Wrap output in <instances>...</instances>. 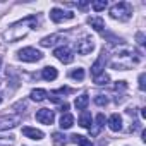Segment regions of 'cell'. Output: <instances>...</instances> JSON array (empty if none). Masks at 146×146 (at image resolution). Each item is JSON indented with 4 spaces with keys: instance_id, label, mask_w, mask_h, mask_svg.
<instances>
[{
    "instance_id": "cell-22",
    "label": "cell",
    "mask_w": 146,
    "mask_h": 146,
    "mask_svg": "<svg viewBox=\"0 0 146 146\" xmlns=\"http://www.w3.org/2000/svg\"><path fill=\"white\" fill-rule=\"evenodd\" d=\"M91 7H93V11H96V12L105 11V9H107V0H96V2L91 4Z\"/></svg>"
},
{
    "instance_id": "cell-9",
    "label": "cell",
    "mask_w": 146,
    "mask_h": 146,
    "mask_svg": "<svg viewBox=\"0 0 146 146\" xmlns=\"http://www.w3.org/2000/svg\"><path fill=\"white\" fill-rule=\"evenodd\" d=\"M108 127L113 131V132H119L122 129V117L119 113H112L108 117Z\"/></svg>"
},
{
    "instance_id": "cell-5",
    "label": "cell",
    "mask_w": 146,
    "mask_h": 146,
    "mask_svg": "<svg viewBox=\"0 0 146 146\" xmlns=\"http://www.w3.org/2000/svg\"><path fill=\"white\" fill-rule=\"evenodd\" d=\"M36 120L41 122V124L50 125V124H53V120H55V112L50 110V108H40V110L36 112Z\"/></svg>"
},
{
    "instance_id": "cell-19",
    "label": "cell",
    "mask_w": 146,
    "mask_h": 146,
    "mask_svg": "<svg viewBox=\"0 0 146 146\" xmlns=\"http://www.w3.org/2000/svg\"><path fill=\"white\" fill-rule=\"evenodd\" d=\"M72 137V141H74V143H78L79 146H95L90 139H86L84 136H79V134H74V136H70Z\"/></svg>"
},
{
    "instance_id": "cell-30",
    "label": "cell",
    "mask_w": 146,
    "mask_h": 146,
    "mask_svg": "<svg viewBox=\"0 0 146 146\" xmlns=\"http://www.w3.org/2000/svg\"><path fill=\"white\" fill-rule=\"evenodd\" d=\"M0 103H2V95H0Z\"/></svg>"
},
{
    "instance_id": "cell-21",
    "label": "cell",
    "mask_w": 146,
    "mask_h": 146,
    "mask_svg": "<svg viewBox=\"0 0 146 146\" xmlns=\"http://www.w3.org/2000/svg\"><path fill=\"white\" fill-rule=\"evenodd\" d=\"M70 78L76 79V81H83V79H84V69L78 67L76 70H72V72H70Z\"/></svg>"
},
{
    "instance_id": "cell-7",
    "label": "cell",
    "mask_w": 146,
    "mask_h": 146,
    "mask_svg": "<svg viewBox=\"0 0 146 146\" xmlns=\"http://www.w3.org/2000/svg\"><path fill=\"white\" fill-rule=\"evenodd\" d=\"M74 17V14L72 12H64L62 9H58V7H53L52 11H50V19L53 21V23H62L64 19H72Z\"/></svg>"
},
{
    "instance_id": "cell-6",
    "label": "cell",
    "mask_w": 146,
    "mask_h": 146,
    "mask_svg": "<svg viewBox=\"0 0 146 146\" xmlns=\"http://www.w3.org/2000/svg\"><path fill=\"white\" fill-rule=\"evenodd\" d=\"M53 55L62 62V64H70L72 60H74V55H72V52L67 48V46H58L53 50Z\"/></svg>"
},
{
    "instance_id": "cell-3",
    "label": "cell",
    "mask_w": 146,
    "mask_h": 146,
    "mask_svg": "<svg viewBox=\"0 0 146 146\" xmlns=\"http://www.w3.org/2000/svg\"><path fill=\"white\" fill-rule=\"evenodd\" d=\"M21 120H23L21 115H5V117H0V131L12 129L17 124H21Z\"/></svg>"
},
{
    "instance_id": "cell-20",
    "label": "cell",
    "mask_w": 146,
    "mask_h": 146,
    "mask_svg": "<svg viewBox=\"0 0 146 146\" xmlns=\"http://www.w3.org/2000/svg\"><path fill=\"white\" fill-rule=\"evenodd\" d=\"M93 81H95V84L103 86V84H107V83L110 81V78L105 74V72H102V74H98V76H95V78H93Z\"/></svg>"
},
{
    "instance_id": "cell-27",
    "label": "cell",
    "mask_w": 146,
    "mask_h": 146,
    "mask_svg": "<svg viewBox=\"0 0 146 146\" xmlns=\"http://www.w3.org/2000/svg\"><path fill=\"white\" fill-rule=\"evenodd\" d=\"M88 5H90V2H79V4H78V7H79V9H86Z\"/></svg>"
},
{
    "instance_id": "cell-14",
    "label": "cell",
    "mask_w": 146,
    "mask_h": 146,
    "mask_svg": "<svg viewBox=\"0 0 146 146\" xmlns=\"http://www.w3.org/2000/svg\"><path fill=\"white\" fill-rule=\"evenodd\" d=\"M105 125V115L103 113H98L96 115V119H95V127L93 129H90L91 131V136H96V134H100V129Z\"/></svg>"
},
{
    "instance_id": "cell-29",
    "label": "cell",
    "mask_w": 146,
    "mask_h": 146,
    "mask_svg": "<svg viewBox=\"0 0 146 146\" xmlns=\"http://www.w3.org/2000/svg\"><path fill=\"white\" fill-rule=\"evenodd\" d=\"M0 69H2V58H0Z\"/></svg>"
},
{
    "instance_id": "cell-1",
    "label": "cell",
    "mask_w": 146,
    "mask_h": 146,
    "mask_svg": "<svg viewBox=\"0 0 146 146\" xmlns=\"http://www.w3.org/2000/svg\"><path fill=\"white\" fill-rule=\"evenodd\" d=\"M131 14H132V9L127 2H119L110 9V16L119 21H127L131 17Z\"/></svg>"
},
{
    "instance_id": "cell-12",
    "label": "cell",
    "mask_w": 146,
    "mask_h": 146,
    "mask_svg": "<svg viewBox=\"0 0 146 146\" xmlns=\"http://www.w3.org/2000/svg\"><path fill=\"white\" fill-rule=\"evenodd\" d=\"M58 40H62V35H50V36L41 38L40 45H41V46H45V48H48V46H53Z\"/></svg>"
},
{
    "instance_id": "cell-23",
    "label": "cell",
    "mask_w": 146,
    "mask_h": 146,
    "mask_svg": "<svg viewBox=\"0 0 146 146\" xmlns=\"http://www.w3.org/2000/svg\"><path fill=\"white\" fill-rule=\"evenodd\" d=\"M95 103L98 107H107L108 105V98L105 95H98V96H95Z\"/></svg>"
},
{
    "instance_id": "cell-8",
    "label": "cell",
    "mask_w": 146,
    "mask_h": 146,
    "mask_svg": "<svg viewBox=\"0 0 146 146\" xmlns=\"http://www.w3.org/2000/svg\"><path fill=\"white\" fill-rule=\"evenodd\" d=\"M23 134H24L26 137H29V139H36V141H40V139L45 137L43 131L35 129V127H23Z\"/></svg>"
},
{
    "instance_id": "cell-13",
    "label": "cell",
    "mask_w": 146,
    "mask_h": 146,
    "mask_svg": "<svg viewBox=\"0 0 146 146\" xmlns=\"http://www.w3.org/2000/svg\"><path fill=\"white\" fill-rule=\"evenodd\" d=\"M91 122H93L91 113H90V112H86V110H83V113L79 115V125H81V127H84V129H91Z\"/></svg>"
},
{
    "instance_id": "cell-25",
    "label": "cell",
    "mask_w": 146,
    "mask_h": 146,
    "mask_svg": "<svg viewBox=\"0 0 146 146\" xmlns=\"http://www.w3.org/2000/svg\"><path fill=\"white\" fill-rule=\"evenodd\" d=\"M144 81H146V74H139V90L141 91H144V88H146Z\"/></svg>"
},
{
    "instance_id": "cell-15",
    "label": "cell",
    "mask_w": 146,
    "mask_h": 146,
    "mask_svg": "<svg viewBox=\"0 0 146 146\" xmlns=\"http://www.w3.org/2000/svg\"><path fill=\"white\" fill-rule=\"evenodd\" d=\"M72 125H74V117H72L69 112L62 113V117H60V127L62 129H70Z\"/></svg>"
},
{
    "instance_id": "cell-28",
    "label": "cell",
    "mask_w": 146,
    "mask_h": 146,
    "mask_svg": "<svg viewBox=\"0 0 146 146\" xmlns=\"http://www.w3.org/2000/svg\"><path fill=\"white\" fill-rule=\"evenodd\" d=\"M60 110H62V113H65V112L69 110V103H62V107H60Z\"/></svg>"
},
{
    "instance_id": "cell-17",
    "label": "cell",
    "mask_w": 146,
    "mask_h": 146,
    "mask_svg": "<svg viewBox=\"0 0 146 146\" xmlns=\"http://www.w3.org/2000/svg\"><path fill=\"white\" fill-rule=\"evenodd\" d=\"M88 23H90V26H91L95 31H103V28H105V21H103L102 17H90Z\"/></svg>"
},
{
    "instance_id": "cell-18",
    "label": "cell",
    "mask_w": 146,
    "mask_h": 146,
    "mask_svg": "<svg viewBox=\"0 0 146 146\" xmlns=\"http://www.w3.org/2000/svg\"><path fill=\"white\" fill-rule=\"evenodd\" d=\"M29 96H31V100H35V102H43V100H46L48 93H46L45 90H33Z\"/></svg>"
},
{
    "instance_id": "cell-4",
    "label": "cell",
    "mask_w": 146,
    "mask_h": 146,
    "mask_svg": "<svg viewBox=\"0 0 146 146\" xmlns=\"http://www.w3.org/2000/svg\"><path fill=\"white\" fill-rule=\"evenodd\" d=\"M93 48H95V43H93V38H90V36H84L83 40H79V41L76 43V50H78V53H81V55L91 53Z\"/></svg>"
},
{
    "instance_id": "cell-16",
    "label": "cell",
    "mask_w": 146,
    "mask_h": 146,
    "mask_svg": "<svg viewBox=\"0 0 146 146\" xmlns=\"http://www.w3.org/2000/svg\"><path fill=\"white\" fill-rule=\"evenodd\" d=\"M88 103H90V96H88L86 93H83L81 96H78V98H76V102H74V105H76V108H78V110H86Z\"/></svg>"
},
{
    "instance_id": "cell-2",
    "label": "cell",
    "mask_w": 146,
    "mask_h": 146,
    "mask_svg": "<svg viewBox=\"0 0 146 146\" xmlns=\"http://www.w3.org/2000/svg\"><path fill=\"white\" fill-rule=\"evenodd\" d=\"M17 57L23 60V62H38L43 58V53L33 46H26V48H21L17 52Z\"/></svg>"
},
{
    "instance_id": "cell-11",
    "label": "cell",
    "mask_w": 146,
    "mask_h": 146,
    "mask_svg": "<svg viewBox=\"0 0 146 146\" xmlns=\"http://www.w3.org/2000/svg\"><path fill=\"white\" fill-rule=\"evenodd\" d=\"M103 65H105V52L100 55V58H98V60L93 64V67H91V74H93V78L103 72Z\"/></svg>"
},
{
    "instance_id": "cell-26",
    "label": "cell",
    "mask_w": 146,
    "mask_h": 146,
    "mask_svg": "<svg viewBox=\"0 0 146 146\" xmlns=\"http://www.w3.org/2000/svg\"><path fill=\"white\" fill-rule=\"evenodd\" d=\"M14 143V137H9V139H0V146H12Z\"/></svg>"
},
{
    "instance_id": "cell-10",
    "label": "cell",
    "mask_w": 146,
    "mask_h": 146,
    "mask_svg": "<svg viewBox=\"0 0 146 146\" xmlns=\"http://www.w3.org/2000/svg\"><path fill=\"white\" fill-rule=\"evenodd\" d=\"M57 76H58V72H57V69L52 67V65H48V67H45V69L41 70V78H43L45 81H55Z\"/></svg>"
},
{
    "instance_id": "cell-24",
    "label": "cell",
    "mask_w": 146,
    "mask_h": 146,
    "mask_svg": "<svg viewBox=\"0 0 146 146\" xmlns=\"http://www.w3.org/2000/svg\"><path fill=\"white\" fill-rule=\"evenodd\" d=\"M64 137H65V136H62L60 132H55V134H53V143H55V144H64V143H65Z\"/></svg>"
}]
</instances>
